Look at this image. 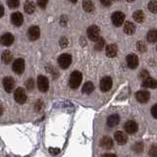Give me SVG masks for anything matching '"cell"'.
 I'll use <instances>...</instances> for the list:
<instances>
[{
  "instance_id": "1",
  "label": "cell",
  "mask_w": 157,
  "mask_h": 157,
  "mask_svg": "<svg viewBox=\"0 0 157 157\" xmlns=\"http://www.w3.org/2000/svg\"><path fill=\"white\" fill-rule=\"evenodd\" d=\"M82 80V75L81 72H78V71L73 72L70 77V82H69L70 86L72 88H78L81 85Z\"/></svg>"
},
{
  "instance_id": "2",
  "label": "cell",
  "mask_w": 157,
  "mask_h": 157,
  "mask_svg": "<svg viewBox=\"0 0 157 157\" xmlns=\"http://www.w3.org/2000/svg\"><path fill=\"white\" fill-rule=\"evenodd\" d=\"M72 63V56L68 53H64L58 58V64L62 69H67Z\"/></svg>"
},
{
  "instance_id": "3",
  "label": "cell",
  "mask_w": 157,
  "mask_h": 157,
  "mask_svg": "<svg viewBox=\"0 0 157 157\" xmlns=\"http://www.w3.org/2000/svg\"><path fill=\"white\" fill-rule=\"evenodd\" d=\"M14 98H15V100H16V102H18L19 104H24V103L27 101L28 96H27L26 91H25L23 87H18L17 90H15Z\"/></svg>"
},
{
  "instance_id": "4",
  "label": "cell",
  "mask_w": 157,
  "mask_h": 157,
  "mask_svg": "<svg viewBox=\"0 0 157 157\" xmlns=\"http://www.w3.org/2000/svg\"><path fill=\"white\" fill-rule=\"evenodd\" d=\"M100 29L97 26H90L87 29V36L92 41H97L100 38Z\"/></svg>"
},
{
  "instance_id": "5",
  "label": "cell",
  "mask_w": 157,
  "mask_h": 157,
  "mask_svg": "<svg viewBox=\"0 0 157 157\" xmlns=\"http://www.w3.org/2000/svg\"><path fill=\"white\" fill-rule=\"evenodd\" d=\"M125 21V15L120 11L114 12L112 14V22L116 27H121Z\"/></svg>"
},
{
  "instance_id": "6",
  "label": "cell",
  "mask_w": 157,
  "mask_h": 157,
  "mask_svg": "<svg viewBox=\"0 0 157 157\" xmlns=\"http://www.w3.org/2000/svg\"><path fill=\"white\" fill-rule=\"evenodd\" d=\"M37 86H38V90L40 91H42V92L47 91L49 88L48 78L44 76H39L37 78Z\"/></svg>"
},
{
  "instance_id": "7",
  "label": "cell",
  "mask_w": 157,
  "mask_h": 157,
  "mask_svg": "<svg viewBox=\"0 0 157 157\" xmlns=\"http://www.w3.org/2000/svg\"><path fill=\"white\" fill-rule=\"evenodd\" d=\"M13 71L16 74H23L25 71V61L22 58H18L17 60H15L12 66Z\"/></svg>"
},
{
  "instance_id": "8",
  "label": "cell",
  "mask_w": 157,
  "mask_h": 157,
  "mask_svg": "<svg viewBox=\"0 0 157 157\" xmlns=\"http://www.w3.org/2000/svg\"><path fill=\"white\" fill-rule=\"evenodd\" d=\"M126 61L128 64V67L131 69H136L139 66V58L136 54H129L126 58Z\"/></svg>"
},
{
  "instance_id": "9",
  "label": "cell",
  "mask_w": 157,
  "mask_h": 157,
  "mask_svg": "<svg viewBox=\"0 0 157 157\" xmlns=\"http://www.w3.org/2000/svg\"><path fill=\"white\" fill-rule=\"evenodd\" d=\"M40 36V29L36 26H33L29 29L28 31V36L31 40H36Z\"/></svg>"
},
{
  "instance_id": "10",
  "label": "cell",
  "mask_w": 157,
  "mask_h": 157,
  "mask_svg": "<svg viewBox=\"0 0 157 157\" xmlns=\"http://www.w3.org/2000/svg\"><path fill=\"white\" fill-rule=\"evenodd\" d=\"M3 86L4 90L7 92H11L15 88V81L12 77H6L3 80Z\"/></svg>"
},
{
  "instance_id": "11",
  "label": "cell",
  "mask_w": 157,
  "mask_h": 157,
  "mask_svg": "<svg viewBox=\"0 0 157 157\" xmlns=\"http://www.w3.org/2000/svg\"><path fill=\"white\" fill-rule=\"evenodd\" d=\"M112 78L110 77H105V78H103L101 82H100V88H101V90L102 91H108V90H111V87H112Z\"/></svg>"
},
{
  "instance_id": "12",
  "label": "cell",
  "mask_w": 157,
  "mask_h": 157,
  "mask_svg": "<svg viewBox=\"0 0 157 157\" xmlns=\"http://www.w3.org/2000/svg\"><path fill=\"white\" fill-rule=\"evenodd\" d=\"M136 97L139 102L140 103H146L147 101L149 100V97H150V94L148 91L146 90H140V91H137L136 93Z\"/></svg>"
},
{
  "instance_id": "13",
  "label": "cell",
  "mask_w": 157,
  "mask_h": 157,
  "mask_svg": "<svg viewBox=\"0 0 157 157\" xmlns=\"http://www.w3.org/2000/svg\"><path fill=\"white\" fill-rule=\"evenodd\" d=\"M11 21L13 23V25L17 27H20L24 22V16L21 12H15L12 14L11 16Z\"/></svg>"
},
{
  "instance_id": "14",
  "label": "cell",
  "mask_w": 157,
  "mask_h": 157,
  "mask_svg": "<svg viewBox=\"0 0 157 157\" xmlns=\"http://www.w3.org/2000/svg\"><path fill=\"white\" fill-rule=\"evenodd\" d=\"M115 140H116V142L118 144L124 145V144H127V141H128V136H127V135L125 134V132L118 131V132H115Z\"/></svg>"
},
{
  "instance_id": "15",
  "label": "cell",
  "mask_w": 157,
  "mask_h": 157,
  "mask_svg": "<svg viewBox=\"0 0 157 157\" xmlns=\"http://www.w3.org/2000/svg\"><path fill=\"white\" fill-rule=\"evenodd\" d=\"M14 42V36L12 33H4L0 38V43L5 46H10Z\"/></svg>"
},
{
  "instance_id": "16",
  "label": "cell",
  "mask_w": 157,
  "mask_h": 157,
  "mask_svg": "<svg viewBox=\"0 0 157 157\" xmlns=\"http://www.w3.org/2000/svg\"><path fill=\"white\" fill-rule=\"evenodd\" d=\"M137 129H139V127H137V124L135 121H128L125 124V130L128 134H135V132H136Z\"/></svg>"
},
{
  "instance_id": "17",
  "label": "cell",
  "mask_w": 157,
  "mask_h": 157,
  "mask_svg": "<svg viewBox=\"0 0 157 157\" xmlns=\"http://www.w3.org/2000/svg\"><path fill=\"white\" fill-rule=\"evenodd\" d=\"M105 51H106V55L108 57H110V58H113V57H115L117 55V53H118V47L116 44H108V45L106 46V49H105Z\"/></svg>"
},
{
  "instance_id": "18",
  "label": "cell",
  "mask_w": 157,
  "mask_h": 157,
  "mask_svg": "<svg viewBox=\"0 0 157 157\" xmlns=\"http://www.w3.org/2000/svg\"><path fill=\"white\" fill-rule=\"evenodd\" d=\"M120 122V118L117 114H113V115H110L109 117L107 118V125L109 127H115L119 124Z\"/></svg>"
},
{
  "instance_id": "19",
  "label": "cell",
  "mask_w": 157,
  "mask_h": 157,
  "mask_svg": "<svg viewBox=\"0 0 157 157\" xmlns=\"http://www.w3.org/2000/svg\"><path fill=\"white\" fill-rule=\"evenodd\" d=\"M100 145L104 149H110L113 146V140L109 136H104V137H102L101 140H100Z\"/></svg>"
},
{
  "instance_id": "20",
  "label": "cell",
  "mask_w": 157,
  "mask_h": 157,
  "mask_svg": "<svg viewBox=\"0 0 157 157\" xmlns=\"http://www.w3.org/2000/svg\"><path fill=\"white\" fill-rule=\"evenodd\" d=\"M141 86L144 87H150V88H156L157 87V81L154 78H148L145 81L142 82Z\"/></svg>"
},
{
  "instance_id": "21",
  "label": "cell",
  "mask_w": 157,
  "mask_h": 157,
  "mask_svg": "<svg viewBox=\"0 0 157 157\" xmlns=\"http://www.w3.org/2000/svg\"><path fill=\"white\" fill-rule=\"evenodd\" d=\"M124 32L127 34H134L136 32V26L131 22H126L124 25Z\"/></svg>"
},
{
  "instance_id": "22",
  "label": "cell",
  "mask_w": 157,
  "mask_h": 157,
  "mask_svg": "<svg viewBox=\"0 0 157 157\" xmlns=\"http://www.w3.org/2000/svg\"><path fill=\"white\" fill-rule=\"evenodd\" d=\"M93 90H94V86L91 82H86L82 86V93H86V94H90Z\"/></svg>"
},
{
  "instance_id": "23",
  "label": "cell",
  "mask_w": 157,
  "mask_h": 157,
  "mask_svg": "<svg viewBox=\"0 0 157 157\" xmlns=\"http://www.w3.org/2000/svg\"><path fill=\"white\" fill-rule=\"evenodd\" d=\"M24 9H25V11H26V13L33 14L34 11H36V4L32 1H28V2L25 3Z\"/></svg>"
},
{
  "instance_id": "24",
  "label": "cell",
  "mask_w": 157,
  "mask_h": 157,
  "mask_svg": "<svg viewBox=\"0 0 157 157\" xmlns=\"http://www.w3.org/2000/svg\"><path fill=\"white\" fill-rule=\"evenodd\" d=\"M132 17H134V20L136 23H141L144 20V14L140 10H137V11H136L132 14Z\"/></svg>"
},
{
  "instance_id": "25",
  "label": "cell",
  "mask_w": 157,
  "mask_h": 157,
  "mask_svg": "<svg viewBox=\"0 0 157 157\" xmlns=\"http://www.w3.org/2000/svg\"><path fill=\"white\" fill-rule=\"evenodd\" d=\"M146 38H147V41H149V42L157 41V29H151V31H149L146 36Z\"/></svg>"
},
{
  "instance_id": "26",
  "label": "cell",
  "mask_w": 157,
  "mask_h": 157,
  "mask_svg": "<svg viewBox=\"0 0 157 157\" xmlns=\"http://www.w3.org/2000/svg\"><path fill=\"white\" fill-rule=\"evenodd\" d=\"M2 61L5 63V64H9L10 62L12 61V59H13V55H12V53L10 52L9 50H5L3 53H2Z\"/></svg>"
},
{
  "instance_id": "27",
  "label": "cell",
  "mask_w": 157,
  "mask_h": 157,
  "mask_svg": "<svg viewBox=\"0 0 157 157\" xmlns=\"http://www.w3.org/2000/svg\"><path fill=\"white\" fill-rule=\"evenodd\" d=\"M82 8L86 12H92L94 10V5H93L91 1H83Z\"/></svg>"
},
{
  "instance_id": "28",
  "label": "cell",
  "mask_w": 157,
  "mask_h": 157,
  "mask_svg": "<svg viewBox=\"0 0 157 157\" xmlns=\"http://www.w3.org/2000/svg\"><path fill=\"white\" fill-rule=\"evenodd\" d=\"M132 150L136 153H139V152H141L144 150V144H142L141 141H136V144L132 145Z\"/></svg>"
},
{
  "instance_id": "29",
  "label": "cell",
  "mask_w": 157,
  "mask_h": 157,
  "mask_svg": "<svg viewBox=\"0 0 157 157\" xmlns=\"http://www.w3.org/2000/svg\"><path fill=\"white\" fill-rule=\"evenodd\" d=\"M105 45V40L103 38H99L98 40L96 41L95 43V45H94V48H95V50H101V49L104 47Z\"/></svg>"
},
{
  "instance_id": "30",
  "label": "cell",
  "mask_w": 157,
  "mask_h": 157,
  "mask_svg": "<svg viewBox=\"0 0 157 157\" xmlns=\"http://www.w3.org/2000/svg\"><path fill=\"white\" fill-rule=\"evenodd\" d=\"M148 9L152 13H157V1H150L148 3Z\"/></svg>"
},
{
  "instance_id": "31",
  "label": "cell",
  "mask_w": 157,
  "mask_h": 157,
  "mask_svg": "<svg viewBox=\"0 0 157 157\" xmlns=\"http://www.w3.org/2000/svg\"><path fill=\"white\" fill-rule=\"evenodd\" d=\"M7 5L10 7V8H17L19 7V5H20V2L18 1V0H9V1H7Z\"/></svg>"
},
{
  "instance_id": "32",
  "label": "cell",
  "mask_w": 157,
  "mask_h": 157,
  "mask_svg": "<svg viewBox=\"0 0 157 157\" xmlns=\"http://www.w3.org/2000/svg\"><path fill=\"white\" fill-rule=\"evenodd\" d=\"M149 155L151 157H157V144H152L149 149Z\"/></svg>"
},
{
  "instance_id": "33",
  "label": "cell",
  "mask_w": 157,
  "mask_h": 157,
  "mask_svg": "<svg viewBox=\"0 0 157 157\" xmlns=\"http://www.w3.org/2000/svg\"><path fill=\"white\" fill-rule=\"evenodd\" d=\"M26 87L29 90H32L34 87V82H33V78H29V80L26 82Z\"/></svg>"
},
{
  "instance_id": "34",
  "label": "cell",
  "mask_w": 157,
  "mask_h": 157,
  "mask_svg": "<svg viewBox=\"0 0 157 157\" xmlns=\"http://www.w3.org/2000/svg\"><path fill=\"white\" fill-rule=\"evenodd\" d=\"M136 48H137V50L140 51V52L146 51V46L144 45V43L142 42V41H139V42L136 43Z\"/></svg>"
},
{
  "instance_id": "35",
  "label": "cell",
  "mask_w": 157,
  "mask_h": 157,
  "mask_svg": "<svg viewBox=\"0 0 157 157\" xmlns=\"http://www.w3.org/2000/svg\"><path fill=\"white\" fill-rule=\"evenodd\" d=\"M148 75H149L148 72L145 71V70H142V71L140 72V78H142V80L145 81L146 78H148Z\"/></svg>"
},
{
  "instance_id": "36",
  "label": "cell",
  "mask_w": 157,
  "mask_h": 157,
  "mask_svg": "<svg viewBox=\"0 0 157 157\" xmlns=\"http://www.w3.org/2000/svg\"><path fill=\"white\" fill-rule=\"evenodd\" d=\"M68 39L66 38V37H62L61 39H60V45L63 47V48H65V47H67V45H68Z\"/></svg>"
},
{
  "instance_id": "37",
  "label": "cell",
  "mask_w": 157,
  "mask_h": 157,
  "mask_svg": "<svg viewBox=\"0 0 157 157\" xmlns=\"http://www.w3.org/2000/svg\"><path fill=\"white\" fill-rule=\"evenodd\" d=\"M151 114L153 116L155 119H157V104L153 105L151 108Z\"/></svg>"
},
{
  "instance_id": "38",
  "label": "cell",
  "mask_w": 157,
  "mask_h": 157,
  "mask_svg": "<svg viewBox=\"0 0 157 157\" xmlns=\"http://www.w3.org/2000/svg\"><path fill=\"white\" fill-rule=\"evenodd\" d=\"M49 151H50L51 154L55 155V154H58L59 152H60V149H59V148H50V149H49Z\"/></svg>"
},
{
  "instance_id": "39",
  "label": "cell",
  "mask_w": 157,
  "mask_h": 157,
  "mask_svg": "<svg viewBox=\"0 0 157 157\" xmlns=\"http://www.w3.org/2000/svg\"><path fill=\"white\" fill-rule=\"evenodd\" d=\"M46 4H47V1H37V5L40 6L41 8H45Z\"/></svg>"
},
{
  "instance_id": "40",
  "label": "cell",
  "mask_w": 157,
  "mask_h": 157,
  "mask_svg": "<svg viewBox=\"0 0 157 157\" xmlns=\"http://www.w3.org/2000/svg\"><path fill=\"white\" fill-rule=\"evenodd\" d=\"M102 157H117V156L113 153H105V154L102 155Z\"/></svg>"
},
{
  "instance_id": "41",
  "label": "cell",
  "mask_w": 157,
  "mask_h": 157,
  "mask_svg": "<svg viewBox=\"0 0 157 157\" xmlns=\"http://www.w3.org/2000/svg\"><path fill=\"white\" fill-rule=\"evenodd\" d=\"M3 15H4V7L2 5H0V18L3 17Z\"/></svg>"
},
{
  "instance_id": "42",
  "label": "cell",
  "mask_w": 157,
  "mask_h": 157,
  "mask_svg": "<svg viewBox=\"0 0 157 157\" xmlns=\"http://www.w3.org/2000/svg\"><path fill=\"white\" fill-rule=\"evenodd\" d=\"M101 3H102L103 5H105V6H110V5H111V2H109V1H108V2H105V1H101Z\"/></svg>"
},
{
  "instance_id": "43",
  "label": "cell",
  "mask_w": 157,
  "mask_h": 157,
  "mask_svg": "<svg viewBox=\"0 0 157 157\" xmlns=\"http://www.w3.org/2000/svg\"><path fill=\"white\" fill-rule=\"evenodd\" d=\"M3 114V108H2V106L0 105V116H1Z\"/></svg>"
}]
</instances>
